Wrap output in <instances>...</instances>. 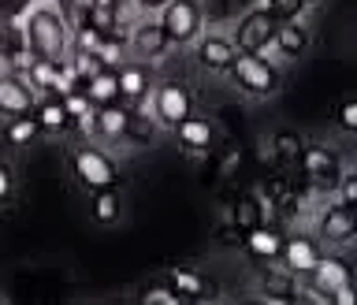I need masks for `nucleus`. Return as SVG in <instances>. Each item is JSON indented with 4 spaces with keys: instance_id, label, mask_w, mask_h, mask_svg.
<instances>
[{
    "instance_id": "f257e3e1",
    "label": "nucleus",
    "mask_w": 357,
    "mask_h": 305,
    "mask_svg": "<svg viewBox=\"0 0 357 305\" xmlns=\"http://www.w3.org/2000/svg\"><path fill=\"white\" fill-rule=\"evenodd\" d=\"M19 22L33 60H67V52H71V19H67L60 4L38 0Z\"/></svg>"
},
{
    "instance_id": "f03ea898",
    "label": "nucleus",
    "mask_w": 357,
    "mask_h": 305,
    "mask_svg": "<svg viewBox=\"0 0 357 305\" xmlns=\"http://www.w3.org/2000/svg\"><path fill=\"white\" fill-rule=\"evenodd\" d=\"M231 82L242 89L245 97H257V101H268L283 89V75L272 60H264L261 52H238L231 64Z\"/></svg>"
},
{
    "instance_id": "7ed1b4c3",
    "label": "nucleus",
    "mask_w": 357,
    "mask_h": 305,
    "mask_svg": "<svg viewBox=\"0 0 357 305\" xmlns=\"http://www.w3.org/2000/svg\"><path fill=\"white\" fill-rule=\"evenodd\" d=\"M71 175H75V183L82 186V190H105V186H119V164L112 161V156L100 149V145H75L71 149Z\"/></svg>"
},
{
    "instance_id": "20e7f679",
    "label": "nucleus",
    "mask_w": 357,
    "mask_h": 305,
    "mask_svg": "<svg viewBox=\"0 0 357 305\" xmlns=\"http://www.w3.org/2000/svg\"><path fill=\"white\" fill-rule=\"evenodd\" d=\"M156 22L164 27L172 45H194L205 34V4L201 0H167L156 11Z\"/></svg>"
},
{
    "instance_id": "39448f33",
    "label": "nucleus",
    "mask_w": 357,
    "mask_h": 305,
    "mask_svg": "<svg viewBox=\"0 0 357 305\" xmlns=\"http://www.w3.org/2000/svg\"><path fill=\"white\" fill-rule=\"evenodd\" d=\"M149 112L156 119V127H167L172 131L178 119H186L194 112V97L183 82L167 78V82H153V94H149Z\"/></svg>"
},
{
    "instance_id": "423d86ee",
    "label": "nucleus",
    "mask_w": 357,
    "mask_h": 305,
    "mask_svg": "<svg viewBox=\"0 0 357 305\" xmlns=\"http://www.w3.org/2000/svg\"><path fill=\"white\" fill-rule=\"evenodd\" d=\"M275 27H279V19L272 15V8H250L238 19L231 41H234V49H238V52H261L264 56L268 49H272Z\"/></svg>"
},
{
    "instance_id": "0eeeda50",
    "label": "nucleus",
    "mask_w": 357,
    "mask_h": 305,
    "mask_svg": "<svg viewBox=\"0 0 357 305\" xmlns=\"http://www.w3.org/2000/svg\"><path fill=\"white\" fill-rule=\"evenodd\" d=\"M298 164H301V175L309 179V186L320 190V194H331L335 183H339V175H342V161L328 149V145H301Z\"/></svg>"
},
{
    "instance_id": "6e6552de",
    "label": "nucleus",
    "mask_w": 357,
    "mask_h": 305,
    "mask_svg": "<svg viewBox=\"0 0 357 305\" xmlns=\"http://www.w3.org/2000/svg\"><path fill=\"white\" fill-rule=\"evenodd\" d=\"M317 239L324 246H350L357 239V209L342 205V201L320 209V216H317Z\"/></svg>"
},
{
    "instance_id": "1a4fd4ad",
    "label": "nucleus",
    "mask_w": 357,
    "mask_h": 305,
    "mask_svg": "<svg viewBox=\"0 0 357 305\" xmlns=\"http://www.w3.org/2000/svg\"><path fill=\"white\" fill-rule=\"evenodd\" d=\"M194 56H197V67H205L212 75H227L238 49H234V41L227 34H201L194 41Z\"/></svg>"
},
{
    "instance_id": "9d476101",
    "label": "nucleus",
    "mask_w": 357,
    "mask_h": 305,
    "mask_svg": "<svg viewBox=\"0 0 357 305\" xmlns=\"http://www.w3.org/2000/svg\"><path fill=\"white\" fill-rule=\"evenodd\" d=\"M320 239H309V235H283V250H279V261L290 276H309L320 261Z\"/></svg>"
},
{
    "instance_id": "9b49d317",
    "label": "nucleus",
    "mask_w": 357,
    "mask_h": 305,
    "mask_svg": "<svg viewBox=\"0 0 357 305\" xmlns=\"http://www.w3.org/2000/svg\"><path fill=\"white\" fill-rule=\"evenodd\" d=\"M33 101H38V94H33V86L22 78L19 71L11 75H0V116H26V112L33 108Z\"/></svg>"
},
{
    "instance_id": "f8f14e48",
    "label": "nucleus",
    "mask_w": 357,
    "mask_h": 305,
    "mask_svg": "<svg viewBox=\"0 0 357 305\" xmlns=\"http://www.w3.org/2000/svg\"><path fill=\"white\" fill-rule=\"evenodd\" d=\"M130 116H134V112H130V105H123V101H112V105H93V123H89V131L100 134L105 142H123Z\"/></svg>"
},
{
    "instance_id": "ddd939ff",
    "label": "nucleus",
    "mask_w": 357,
    "mask_h": 305,
    "mask_svg": "<svg viewBox=\"0 0 357 305\" xmlns=\"http://www.w3.org/2000/svg\"><path fill=\"white\" fill-rule=\"evenodd\" d=\"M119 78V101L123 105H142L153 94V71L145 64H119L116 67Z\"/></svg>"
},
{
    "instance_id": "4468645a",
    "label": "nucleus",
    "mask_w": 357,
    "mask_h": 305,
    "mask_svg": "<svg viewBox=\"0 0 357 305\" xmlns=\"http://www.w3.org/2000/svg\"><path fill=\"white\" fill-rule=\"evenodd\" d=\"M30 60H33V56L26 49L22 22H0V64H8L11 71H26Z\"/></svg>"
},
{
    "instance_id": "2eb2a0df",
    "label": "nucleus",
    "mask_w": 357,
    "mask_h": 305,
    "mask_svg": "<svg viewBox=\"0 0 357 305\" xmlns=\"http://www.w3.org/2000/svg\"><path fill=\"white\" fill-rule=\"evenodd\" d=\"M309 279H312V287L324 290V295L331 298L335 287L354 283V268H350V261H342V257H335V253H320V261L309 272Z\"/></svg>"
},
{
    "instance_id": "dca6fc26",
    "label": "nucleus",
    "mask_w": 357,
    "mask_h": 305,
    "mask_svg": "<svg viewBox=\"0 0 357 305\" xmlns=\"http://www.w3.org/2000/svg\"><path fill=\"white\" fill-rule=\"evenodd\" d=\"M242 246L253 261H279V250H283V231L264 228V223H253L250 231H242Z\"/></svg>"
},
{
    "instance_id": "f3484780",
    "label": "nucleus",
    "mask_w": 357,
    "mask_h": 305,
    "mask_svg": "<svg viewBox=\"0 0 357 305\" xmlns=\"http://www.w3.org/2000/svg\"><path fill=\"white\" fill-rule=\"evenodd\" d=\"M30 116L38 119V127H41L45 134H60V131L71 127V112H67V105H63L60 94L38 97V101H33V108H30Z\"/></svg>"
},
{
    "instance_id": "a211bd4d",
    "label": "nucleus",
    "mask_w": 357,
    "mask_h": 305,
    "mask_svg": "<svg viewBox=\"0 0 357 305\" xmlns=\"http://www.w3.org/2000/svg\"><path fill=\"white\" fill-rule=\"evenodd\" d=\"M130 45H134V52H138V56H145V60H160V56L172 49V41H167V34H164V27L156 19L138 22L134 34H130Z\"/></svg>"
},
{
    "instance_id": "6ab92c4d",
    "label": "nucleus",
    "mask_w": 357,
    "mask_h": 305,
    "mask_svg": "<svg viewBox=\"0 0 357 305\" xmlns=\"http://www.w3.org/2000/svg\"><path fill=\"white\" fill-rule=\"evenodd\" d=\"M272 49L283 56V60H298V56L309 49V30L301 27L298 19H279L275 38H272Z\"/></svg>"
},
{
    "instance_id": "aec40b11",
    "label": "nucleus",
    "mask_w": 357,
    "mask_h": 305,
    "mask_svg": "<svg viewBox=\"0 0 357 305\" xmlns=\"http://www.w3.org/2000/svg\"><path fill=\"white\" fill-rule=\"evenodd\" d=\"M172 131H175L178 145H183V149H190V153H205L208 145H212V123H208L205 116H194V112H190L186 119H178Z\"/></svg>"
},
{
    "instance_id": "412c9836",
    "label": "nucleus",
    "mask_w": 357,
    "mask_h": 305,
    "mask_svg": "<svg viewBox=\"0 0 357 305\" xmlns=\"http://www.w3.org/2000/svg\"><path fill=\"white\" fill-rule=\"evenodd\" d=\"M167 283H172V290L183 302H205V298H212V283L197 272V268H172V272H167Z\"/></svg>"
},
{
    "instance_id": "4be33fe9",
    "label": "nucleus",
    "mask_w": 357,
    "mask_h": 305,
    "mask_svg": "<svg viewBox=\"0 0 357 305\" xmlns=\"http://www.w3.org/2000/svg\"><path fill=\"white\" fill-rule=\"evenodd\" d=\"M119 186H105V190H93L89 194V216H93L100 228H108V223H119Z\"/></svg>"
},
{
    "instance_id": "5701e85b",
    "label": "nucleus",
    "mask_w": 357,
    "mask_h": 305,
    "mask_svg": "<svg viewBox=\"0 0 357 305\" xmlns=\"http://www.w3.org/2000/svg\"><path fill=\"white\" fill-rule=\"evenodd\" d=\"M86 97H89V105H112V101H119L116 67H100L93 78H86Z\"/></svg>"
},
{
    "instance_id": "b1692460",
    "label": "nucleus",
    "mask_w": 357,
    "mask_h": 305,
    "mask_svg": "<svg viewBox=\"0 0 357 305\" xmlns=\"http://www.w3.org/2000/svg\"><path fill=\"white\" fill-rule=\"evenodd\" d=\"M38 134H41V127H38V119H33L30 112H26V116H11L8 127H4V138L11 145H30Z\"/></svg>"
},
{
    "instance_id": "393cba45",
    "label": "nucleus",
    "mask_w": 357,
    "mask_h": 305,
    "mask_svg": "<svg viewBox=\"0 0 357 305\" xmlns=\"http://www.w3.org/2000/svg\"><path fill=\"white\" fill-rule=\"evenodd\" d=\"M153 131H156V119H153V116H138V112H134L130 123H127V134H123V142H130V145H149V142H153Z\"/></svg>"
},
{
    "instance_id": "a878e982",
    "label": "nucleus",
    "mask_w": 357,
    "mask_h": 305,
    "mask_svg": "<svg viewBox=\"0 0 357 305\" xmlns=\"http://www.w3.org/2000/svg\"><path fill=\"white\" fill-rule=\"evenodd\" d=\"M301 142L298 134H290V131H279L275 138H272V153H275V161H290V164H298V156H301Z\"/></svg>"
},
{
    "instance_id": "bb28decb",
    "label": "nucleus",
    "mask_w": 357,
    "mask_h": 305,
    "mask_svg": "<svg viewBox=\"0 0 357 305\" xmlns=\"http://www.w3.org/2000/svg\"><path fill=\"white\" fill-rule=\"evenodd\" d=\"M231 223L238 231H250L253 223H261V205H257L253 198H242L238 205H234V212H231Z\"/></svg>"
},
{
    "instance_id": "cd10ccee",
    "label": "nucleus",
    "mask_w": 357,
    "mask_h": 305,
    "mask_svg": "<svg viewBox=\"0 0 357 305\" xmlns=\"http://www.w3.org/2000/svg\"><path fill=\"white\" fill-rule=\"evenodd\" d=\"M335 194H339V201H342V205L357 209V168H350V172L342 168L339 183H335Z\"/></svg>"
},
{
    "instance_id": "c85d7f7f",
    "label": "nucleus",
    "mask_w": 357,
    "mask_h": 305,
    "mask_svg": "<svg viewBox=\"0 0 357 305\" xmlns=\"http://www.w3.org/2000/svg\"><path fill=\"white\" fill-rule=\"evenodd\" d=\"M335 123L346 134H357V97H346L339 108H335Z\"/></svg>"
},
{
    "instance_id": "c756f323",
    "label": "nucleus",
    "mask_w": 357,
    "mask_h": 305,
    "mask_svg": "<svg viewBox=\"0 0 357 305\" xmlns=\"http://www.w3.org/2000/svg\"><path fill=\"white\" fill-rule=\"evenodd\" d=\"M142 302H145V305H178L183 298L172 290V283H156V287H149V290L142 295Z\"/></svg>"
},
{
    "instance_id": "7c9ffc66",
    "label": "nucleus",
    "mask_w": 357,
    "mask_h": 305,
    "mask_svg": "<svg viewBox=\"0 0 357 305\" xmlns=\"http://www.w3.org/2000/svg\"><path fill=\"white\" fill-rule=\"evenodd\" d=\"M38 0H0V22H19Z\"/></svg>"
},
{
    "instance_id": "2f4dec72",
    "label": "nucleus",
    "mask_w": 357,
    "mask_h": 305,
    "mask_svg": "<svg viewBox=\"0 0 357 305\" xmlns=\"http://www.w3.org/2000/svg\"><path fill=\"white\" fill-rule=\"evenodd\" d=\"M268 8H272L275 19H298L305 4H301V0H268Z\"/></svg>"
},
{
    "instance_id": "473e14b6",
    "label": "nucleus",
    "mask_w": 357,
    "mask_h": 305,
    "mask_svg": "<svg viewBox=\"0 0 357 305\" xmlns=\"http://www.w3.org/2000/svg\"><path fill=\"white\" fill-rule=\"evenodd\" d=\"M331 302H339V305H354V302H357V287H354V283L335 287V290H331Z\"/></svg>"
},
{
    "instance_id": "72a5a7b5",
    "label": "nucleus",
    "mask_w": 357,
    "mask_h": 305,
    "mask_svg": "<svg viewBox=\"0 0 357 305\" xmlns=\"http://www.w3.org/2000/svg\"><path fill=\"white\" fill-rule=\"evenodd\" d=\"M11 194V172H8V164H0V205L8 201Z\"/></svg>"
},
{
    "instance_id": "f704fd0d",
    "label": "nucleus",
    "mask_w": 357,
    "mask_h": 305,
    "mask_svg": "<svg viewBox=\"0 0 357 305\" xmlns=\"http://www.w3.org/2000/svg\"><path fill=\"white\" fill-rule=\"evenodd\" d=\"M130 4L138 8V11H145V15H153V11H160L167 0H130Z\"/></svg>"
},
{
    "instance_id": "c9c22d12",
    "label": "nucleus",
    "mask_w": 357,
    "mask_h": 305,
    "mask_svg": "<svg viewBox=\"0 0 357 305\" xmlns=\"http://www.w3.org/2000/svg\"><path fill=\"white\" fill-rule=\"evenodd\" d=\"M86 4H100V8H123V0H86Z\"/></svg>"
},
{
    "instance_id": "e433bc0d",
    "label": "nucleus",
    "mask_w": 357,
    "mask_h": 305,
    "mask_svg": "<svg viewBox=\"0 0 357 305\" xmlns=\"http://www.w3.org/2000/svg\"><path fill=\"white\" fill-rule=\"evenodd\" d=\"M301 4H320V0H301Z\"/></svg>"
}]
</instances>
